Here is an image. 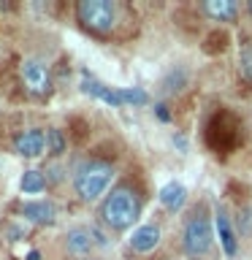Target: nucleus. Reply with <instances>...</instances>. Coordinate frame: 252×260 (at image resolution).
<instances>
[{
    "label": "nucleus",
    "mask_w": 252,
    "mask_h": 260,
    "mask_svg": "<svg viewBox=\"0 0 252 260\" xmlns=\"http://www.w3.org/2000/svg\"><path fill=\"white\" fill-rule=\"evenodd\" d=\"M138 211H141V203H138V195L130 190V187H117L109 198L103 201V222L114 228V231H125L138 219Z\"/></svg>",
    "instance_id": "1"
},
{
    "label": "nucleus",
    "mask_w": 252,
    "mask_h": 260,
    "mask_svg": "<svg viewBox=\"0 0 252 260\" xmlns=\"http://www.w3.org/2000/svg\"><path fill=\"white\" fill-rule=\"evenodd\" d=\"M114 179V168L109 162H101V160H92V162H84L76 174V192L81 201H95L109 190Z\"/></svg>",
    "instance_id": "2"
},
{
    "label": "nucleus",
    "mask_w": 252,
    "mask_h": 260,
    "mask_svg": "<svg viewBox=\"0 0 252 260\" xmlns=\"http://www.w3.org/2000/svg\"><path fill=\"white\" fill-rule=\"evenodd\" d=\"M76 14L81 24L92 32H109L114 27V16H117V8L109 0H81L76 6Z\"/></svg>",
    "instance_id": "3"
},
{
    "label": "nucleus",
    "mask_w": 252,
    "mask_h": 260,
    "mask_svg": "<svg viewBox=\"0 0 252 260\" xmlns=\"http://www.w3.org/2000/svg\"><path fill=\"white\" fill-rule=\"evenodd\" d=\"M211 241H214V233H211V222L206 214L195 211V214L184 222V231H182V247L190 252V255H203L209 252Z\"/></svg>",
    "instance_id": "4"
},
{
    "label": "nucleus",
    "mask_w": 252,
    "mask_h": 260,
    "mask_svg": "<svg viewBox=\"0 0 252 260\" xmlns=\"http://www.w3.org/2000/svg\"><path fill=\"white\" fill-rule=\"evenodd\" d=\"M14 146L22 157H41L46 152V130L41 127H27L14 138Z\"/></svg>",
    "instance_id": "5"
},
{
    "label": "nucleus",
    "mask_w": 252,
    "mask_h": 260,
    "mask_svg": "<svg viewBox=\"0 0 252 260\" xmlns=\"http://www.w3.org/2000/svg\"><path fill=\"white\" fill-rule=\"evenodd\" d=\"M22 81L27 84L30 92H36V95H44L49 92V71H46V65L44 62H38V60H24L22 62Z\"/></svg>",
    "instance_id": "6"
},
{
    "label": "nucleus",
    "mask_w": 252,
    "mask_h": 260,
    "mask_svg": "<svg viewBox=\"0 0 252 260\" xmlns=\"http://www.w3.org/2000/svg\"><path fill=\"white\" fill-rule=\"evenodd\" d=\"M130 249L138 252V255H146L160 244V228L158 225H138L133 233H130Z\"/></svg>",
    "instance_id": "7"
},
{
    "label": "nucleus",
    "mask_w": 252,
    "mask_h": 260,
    "mask_svg": "<svg viewBox=\"0 0 252 260\" xmlns=\"http://www.w3.org/2000/svg\"><path fill=\"white\" fill-rule=\"evenodd\" d=\"M22 214L36 225H52L57 219V206L52 201H27L22 203Z\"/></svg>",
    "instance_id": "8"
},
{
    "label": "nucleus",
    "mask_w": 252,
    "mask_h": 260,
    "mask_svg": "<svg viewBox=\"0 0 252 260\" xmlns=\"http://www.w3.org/2000/svg\"><path fill=\"white\" fill-rule=\"evenodd\" d=\"M81 89H84L87 95H92V98H101V101H103V103H109V106H122L119 89L106 87V84H101V81H92L89 76L81 79Z\"/></svg>",
    "instance_id": "9"
},
{
    "label": "nucleus",
    "mask_w": 252,
    "mask_h": 260,
    "mask_svg": "<svg viewBox=\"0 0 252 260\" xmlns=\"http://www.w3.org/2000/svg\"><path fill=\"white\" fill-rule=\"evenodd\" d=\"M184 198H187V190H184L182 182H166V184L160 187V203H163L168 211L182 209Z\"/></svg>",
    "instance_id": "10"
},
{
    "label": "nucleus",
    "mask_w": 252,
    "mask_h": 260,
    "mask_svg": "<svg viewBox=\"0 0 252 260\" xmlns=\"http://www.w3.org/2000/svg\"><path fill=\"white\" fill-rule=\"evenodd\" d=\"M92 231L89 228H73V231L68 233V252L71 255H87L89 249H92Z\"/></svg>",
    "instance_id": "11"
},
{
    "label": "nucleus",
    "mask_w": 252,
    "mask_h": 260,
    "mask_svg": "<svg viewBox=\"0 0 252 260\" xmlns=\"http://www.w3.org/2000/svg\"><path fill=\"white\" fill-rule=\"evenodd\" d=\"M203 11L209 16H214V19H233L239 6H236V0H206Z\"/></svg>",
    "instance_id": "12"
},
{
    "label": "nucleus",
    "mask_w": 252,
    "mask_h": 260,
    "mask_svg": "<svg viewBox=\"0 0 252 260\" xmlns=\"http://www.w3.org/2000/svg\"><path fill=\"white\" fill-rule=\"evenodd\" d=\"M217 236H219V241H223L225 255L233 257L236 255V236L231 231V225H228V217L225 214H217Z\"/></svg>",
    "instance_id": "13"
},
{
    "label": "nucleus",
    "mask_w": 252,
    "mask_h": 260,
    "mask_svg": "<svg viewBox=\"0 0 252 260\" xmlns=\"http://www.w3.org/2000/svg\"><path fill=\"white\" fill-rule=\"evenodd\" d=\"M46 190V176L41 174V171H24L22 176V192L27 195H38Z\"/></svg>",
    "instance_id": "14"
},
{
    "label": "nucleus",
    "mask_w": 252,
    "mask_h": 260,
    "mask_svg": "<svg viewBox=\"0 0 252 260\" xmlns=\"http://www.w3.org/2000/svg\"><path fill=\"white\" fill-rule=\"evenodd\" d=\"M46 149L49 152H54V154H62L65 152V136H62V130H49L46 133Z\"/></svg>",
    "instance_id": "15"
},
{
    "label": "nucleus",
    "mask_w": 252,
    "mask_h": 260,
    "mask_svg": "<svg viewBox=\"0 0 252 260\" xmlns=\"http://www.w3.org/2000/svg\"><path fill=\"white\" fill-rule=\"evenodd\" d=\"M119 95H122V103H146V92L144 89H138V87H125V89H119Z\"/></svg>",
    "instance_id": "16"
},
{
    "label": "nucleus",
    "mask_w": 252,
    "mask_h": 260,
    "mask_svg": "<svg viewBox=\"0 0 252 260\" xmlns=\"http://www.w3.org/2000/svg\"><path fill=\"white\" fill-rule=\"evenodd\" d=\"M158 117H160V119H166V122L171 119V114H168V109H166V106H158Z\"/></svg>",
    "instance_id": "17"
},
{
    "label": "nucleus",
    "mask_w": 252,
    "mask_h": 260,
    "mask_svg": "<svg viewBox=\"0 0 252 260\" xmlns=\"http://www.w3.org/2000/svg\"><path fill=\"white\" fill-rule=\"evenodd\" d=\"M27 260H41V252H38V249H33V252H27Z\"/></svg>",
    "instance_id": "18"
},
{
    "label": "nucleus",
    "mask_w": 252,
    "mask_h": 260,
    "mask_svg": "<svg viewBox=\"0 0 252 260\" xmlns=\"http://www.w3.org/2000/svg\"><path fill=\"white\" fill-rule=\"evenodd\" d=\"M176 146H179V149H187V141H184L182 136H176Z\"/></svg>",
    "instance_id": "19"
},
{
    "label": "nucleus",
    "mask_w": 252,
    "mask_h": 260,
    "mask_svg": "<svg viewBox=\"0 0 252 260\" xmlns=\"http://www.w3.org/2000/svg\"><path fill=\"white\" fill-rule=\"evenodd\" d=\"M247 8H249V14H252V0H249V6H247Z\"/></svg>",
    "instance_id": "20"
},
{
    "label": "nucleus",
    "mask_w": 252,
    "mask_h": 260,
    "mask_svg": "<svg viewBox=\"0 0 252 260\" xmlns=\"http://www.w3.org/2000/svg\"><path fill=\"white\" fill-rule=\"evenodd\" d=\"M81 260H89V257H81Z\"/></svg>",
    "instance_id": "21"
}]
</instances>
